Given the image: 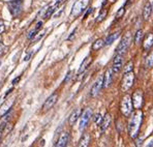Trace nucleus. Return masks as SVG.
<instances>
[{"label":"nucleus","instance_id":"1","mask_svg":"<svg viewBox=\"0 0 153 147\" xmlns=\"http://www.w3.org/2000/svg\"><path fill=\"white\" fill-rule=\"evenodd\" d=\"M142 121H143V112L141 109H137L129 116V121L127 125V133L132 140L139 137Z\"/></svg>","mask_w":153,"mask_h":147},{"label":"nucleus","instance_id":"2","mask_svg":"<svg viewBox=\"0 0 153 147\" xmlns=\"http://www.w3.org/2000/svg\"><path fill=\"white\" fill-rule=\"evenodd\" d=\"M134 104H132L131 96H129L128 93H125L122 96L120 101V111L122 113L123 116L129 117L134 112Z\"/></svg>","mask_w":153,"mask_h":147},{"label":"nucleus","instance_id":"3","mask_svg":"<svg viewBox=\"0 0 153 147\" xmlns=\"http://www.w3.org/2000/svg\"><path fill=\"white\" fill-rule=\"evenodd\" d=\"M134 82V73L132 72H128V73H124L122 77V80H121L120 84V90L124 93H126L128 90L132 87Z\"/></svg>","mask_w":153,"mask_h":147},{"label":"nucleus","instance_id":"4","mask_svg":"<svg viewBox=\"0 0 153 147\" xmlns=\"http://www.w3.org/2000/svg\"><path fill=\"white\" fill-rule=\"evenodd\" d=\"M130 43H131V34L130 32H127L124 34V37L121 38L120 43L116 48V54H120V55L124 56L127 53L128 49L130 47Z\"/></svg>","mask_w":153,"mask_h":147},{"label":"nucleus","instance_id":"5","mask_svg":"<svg viewBox=\"0 0 153 147\" xmlns=\"http://www.w3.org/2000/svg\"><path fill=\"white\" fill-rule=\"evenodd\" d=\"M92 114H93V112H92L91 108H86V109L82 112V115H81V117H80L81 118L80 119V125H79V130H80L81 132L85 131V128L88 126L89 121L92 117Z\"/></svg>","mask_w":153,"mask_h":147},{"label":"nucleus","instance_id":"6","mask_svg":"<svg viewBox=\"0 0 153 147\" xmlns=\"http://www.w3.org/2000/svg\"><path fill=\"white\" fill-rule=\"evenodd\" d=\"M89 4V0H78L73 6L71 10V16L73 17H79L80 15H82L83 12L87 8Z\"/></svg>","mask_w":153,"mask_h":147},{"label":"nucleus","instance_id":"7","mask_svg":"<svg viewBox=\"0 0 153 147\" xmlns=\"http://www.w3.org/2000/svg\"><path fill=\"white\" fill-rule=\"evenodd\" d=\"M123 61H124V56L120 55V54H116L113 58V62H112V71L115 75L119 74L121 69H123Z\"/></svg>","mask_w":153,"mask_h":147},{"label":"nucleus","instance_id":"8","mask_svg":"<svg viewBox=\"0 0 153 147\" xmlns=\"http://www.w3.org/2000/svg\"><path fill=\"white\" fill-rule=\"evenodd\" d=\"M131 99H132V104H134V109H141L142 106L144 104V94L143 91L141 89H137L134 91L131 96Z\"/></svg>","mask_w":153,"mask_h":147},{"label":"nucleus","instance_id":"9","mask_svg":"<svg viewBox=\"0 0 153 147\" xmlns=\"http://www.w3.org/2000/svg\"><path fill=\"white\" fill-rule=\"evenodd\" d=\"M23 7V0H13L8 3V10L13 17L19 16Z\"/></svg>","mask_w":153,"mask_h":147},{"label":"nucleus","instance_id":"10","mask_svg":"<svg viewBox=\"0 0 153 147\" xmlns=\"http://www.w3.org/2000/svg\"><path fill=\"white\" fill-rule=\"evenodd\" d=\"M102 88H103V77L102 76L97 79V81H96L93 85H92L91 89H90V96H91V98H96V96L100 93Z\"/></svg>","mask_w":153,"mask_h":147},{"label":"nucleus","instance_id":"11","mask_svg":"<svg viewBox=\"0 0 153 147\" xmlns=\"http://www.w3.org/2000/svg\"><path fill=\"white\" fill-rule=\"evenodd\" d=\"M58 98H59V96H58V93L51 94V96L45 101L44 105H42V111H49L50 109H52V108L55 106V104L57 103Z\"/></svg>","mask_w":153,"mask_h":147},{"label":"nucleus","instance_id":"12","mask_svg":"<svg viewBox=\"0 0 153 147\" xmlns=\"http://www.w3.org/2000/svg\"><path fill=\"white\" fill-rule=\"evenodd\" d=\"M113 75H115L112 71L111 67L105 69V74H103V88H108L109 86L112 85L113 83Z\"/></svg>","mask_w":153,"mask_h":147},{"label":"nucleus","instance_id":"13","mask_svg":"<svg viewBox=\"0 0 153 147\" xmlns=\"http://www.w3.org/2000/svg\"><path fill=\"white\" fill-rule=\"evenodd\" d=\"M13 103H15V98L6 99L1 106H0V117H3L8 113V111L12 109Z\"/></svg>","mask_w":153,"mask_h":147},{"label":"nucleus","instance_id":"14","mask_svg":"<svg viewBox=\"0 0 153 147\" xmlns=\"http://www.w3.org/2000/svg\"><path fill=\"white\" fill-rule=\"evenodd\" d=\"M61 2H62V0H55V2H54L53 5H50L49 7H47L46 10H45V13H44L42 17H44L45 19H49V18H50L51 16L55 13V10L59 7V5L61 4Z\"/></svg>","mask_w":153,"mask_h":147},{"label":"nucleus","instance_id":"15","mask_svg":"<svg viewBox=\"0 0 153 147\" xmlns=\"http://www.w3.org/2000/svg\"><path fill=\"white\" fill-rule=\"evenodd\" d=\"M153 47V33H148L146 37H144L142 40V48L144 51H148Z\"/></svg>","mask_w":153,"mask_h":147},{"label":"nucleus","instance_id":"16","mask_svg":"<svg viewBox=\"0 0 153 147\" xmlns=\"http://www.w3.org/2000/svg\"><path fill=\"white\" fill-rule=\"evenodd\" d=\"M69 142V134L67 132L61 133L56 142L55 147H66Z\"/></svg>","mask_w":153,"mask_h":147},{"label":"nucleus","instance_id":"17","mask_svg":"<svg viewBox=\"0 0 153 147\" xmlns=\"http://www.w3.org/2000/svg\"><path fill=\"white\" fill-rule=\"evenodd\" d=\"M92 61H93V59H92V56L91 55L87 56V57L85 58L84 60H83V62L81 63L80 69H79V71H78V76H80V75L84 74L85 72H86L87 69H88V67L90 66V64L92 63Z\"/></svg>","mask_w":153,"mask_h":147},{"label":"nucleus","instance_id":"18","mask_svg":"<svg viewBox=\"0 0 153 147\" xmlns=\"http://www.w3.org/2000/svg\"><path fill=\"white\" fill-rule=\"evenodd\" d=\"M82 112H83V111L81 109H75L73 112L71 113V115H69V117H68L69 125H71V126L75 125V123L78 121L79 117H81V115H82Z\"/></svg>","mask_w":153,"mask_h":147},{"label":"nucleus","instance_id":"19","mask_svg":"<svg viewBox=\"0 0 153 147\" xmlns=\"http://www.w3.org/2000/svg\"><path fill=\"white\" fill-rule=\"evenodd\" d=\"M111 122H112V117L111 115H110V113H105V116H103L102 118V124H100V131L102 132H105V131H107L108 128H110V125H111Z\"/></svg>","mask_w":153,"mask_h":147},{"label":"nucleus","instance_id":"20","mask_svg":"<svg viewBox=\"0 0 153 147\" xmlns=\"http://www.w3.org/2000/svg\"><path fill=\"white\" fill-rule=\"evenodd\" d=\"M152 13V5L150 2H147V3L144 5V8H143V13H142V17L145 21L149 20L150 16Z\"/></svg>","mask_w":153,"mask_h":147},{"label":"nucleus","instance_id":"21","mask_svg":"<svg viewBox=\"0 0 153 147\" xmlns=\"http://www.w3.org/2000/svg\"><path fill=\"white\" fill-rule=\"evenodd\" d=\"M42 24H44V23H42V21L37 22V24L34 26V28H32V29H31V30L28 32V34H27V37H28L29 40H32V38L34 37L38 32H39V30L42 29Z\"/></svg>","mask_w":153,"mask_h":147},{"label":"nucleus","instance_id":"22","mask_svg":"<svg viewBox=\"0 0 153 147\" xmlns=\"http://www.w3.org/2000/svg\"><path fill=\"white\" fill-rule=\"evenodd\" d=\"M105 46V40L103 38H97L93 42L91 46L92 51H100V49H102Z\"/></svg>","mask_w":153,"mask_h":147},{"label":"nucleus","instance_id":"23","mask_svg":"<svg viewBox=\"0 0 153 147\" xmlns=\"http://www.w3.org/2000/svg\"><path fill=\"white\" fill-rule=\"evenodd\" d=\"M89 144H90V135L83 134L81 139L79 140L78 147H89Z\"/></svg>","mask_w":153,"mask_h":147},{"label":"nucleus","instance_id":"24","mask_svg":"<svg viewBox=\"0 0 153 147\" xmlns=\"http://www.w3.org/2000/svg\"><path fill=\"white\" fill-rule=\"evenodd\" d=\"M120 34H121V30H117V31H115V32L111 33V34L107 37V40H105V46H109V45L113 44L115 40L120 37Z\"/></svg>","mask_w":153,"mask_h":147},{"label":"nucleus","instance_id":"25","mask_svg":"<svg viewBox=\"0 0 153 147\" xmlns=\"http://www.w3.org/2000/svg\"><path fill=\"white\" fill-rule=\"evenodd\" d=\"M143 38H144L143 29H139V30H137L136 33H134V44H140L142 40H143Z\"/></svg>","mask_w":153,"mask_h":147},{"label":"nucleus","instance_id":"26","mask_svg":"<svg viewBox=\"0 0 153 147\" xmlns=\"http://www.w3.org/2000/svg\"><path fill=\"white\" fill-rule=\"evenodd\" d=\"M107 16H108V10L107 8H102V10L100 12V15H98L97 18H96L95 22L96 23H100V22H102L103 20L107 18Z\"/></svg>","mask_w":153,"mask_h":147},{"label":"nucleus","instance_id":"27","mask_svg":"<svg viewBox=\"0 0 153 147\" xmlns=\"http://www.w3.org/2000/svg\"><path fill=\"white\" fill-rule=\"evenodd\" d=\"M145 64L148 69H151V67H153V51H151L147 56H146Z\"/></svg>","mask_w":153,"mask_h":147},{"label":"nucleus","instance_id":"28","mask_svg":"<svg viewBox=\"0 0 153 147\" xmlns=\"http://www.w3.org/2000/svg\"><path fill=\"white\" fill-rule=\"evenodd\" d=\"M124 13H125V5L119 8L118 12L116 13V16H115V22H117V21H119V20L122 19V17L124 16Z\"/></svg>","mask_w":153,"mask_h":147},{"label":"nucleus","instance_id":"29","mask_svg":"<svg viewBox=\"0 0 153 147\" xmlns=\"http://www.w3.org/2000/svg\"><path fill=\"white\" fill-rule=\"evenodd\" d=\"M102 118H103V116H102V114H100V113H97V114H95V115H94V117H93L94 123H95L97 126H100V124H102Z\"/></svg>","mask_w":153,"mask_h":147},{"label":"nucleus","instance_id":"30","mask_svg":"<svg viewBox=\"0 0 153 147\" xmlns=\"http://www.w3.org/2000/svg\"><path fill=\"white\" fill-rule=\"evenodd\" d=\"M132 71H134V62L130 60L124 66V73H128V72H132Z\"/></svg>","mask_w":153,"mask_h":147},{"label":"nucleus","instance_id":"31","mask_svg":"<svg viewBox=\"0 0 153 147\" xmlns=\"http://www.w3.org/2000/svg\"><path fill=\"white\" fill-rule=\"evenodd\" d=\"M115 124H116V130L117 132L119 133V134H121L122 133V121L119 120V119H116V121H115Z\"/></svg>","mask_w":153,"mask_h":147},{"label":"nucleus","instance_id":"32","mask_svg":"<svg viewBox=\"0 0 153 147\" xmlns=\"http://www.w3.org/2000/svg\"><path fill=\"white\" fill-rule=\"evenodd\" d=\"M45 33H46V30H42V32H38V34H39V35H38V37H37V35H35V37L32 38V42H36V40H39L40 38H42L45 35Z\"/></svg>","mask_w":153,"mask_h":147},{"label":"nucleus","instance_id":"33","mask_svg":"<svg viewBox=\"0 0 153 147\" xmlns=\"http://www.w3.org/2000/svg\"><path fill=\"white\" fill-rule=\"evenodd\" d=\"M5 51H6V47L0 42V55H3L5 53Z\"/></svg>","mask_w":153,"mask_h":147},{"label":"nucleus","instance_id":"34","mask_svg":"<svg viewBox=\"0 0 153 147\" xmlns=\"http://www.w3.org/2000/svg\"><path fill=\"white\" fill-rule=\"evenodd\" d=\"M134 141H136V146L137 147H141V145L143 144V140L141 139V138H137V139H134Z\"/></svg>","mask_w":153,"mask_h":147},{"label":"nucleus","instance_id":"35","mask_svg":"<svg viewBox=\"0 0 153 147\" xmlns=\"http://www.w3.org/2000/svg\"><path fill=\"white\" fill-rule=\"evenodd\" d=\"M71 77H73V72H68L66 75V77H65V79H64V82H68L69 81V79H71Z\"/></svg>","mask_w":153,"mask_h":147},{"label":"nucleus","instance_id":"36","mask_svg":"<svg viewBox=\"0 0 153 147\" xmlns=\"http://www.w3.org/2000/svg\"><path fill=\"white\" fill-rule=\"evenodd\" d=\"M76 28L74 29V31H73V32H71V34L69 35L68 37H67V40H73L74 37H75V33H76Z\"/></svg>","mask_w":153,"mask_h":147},{"label":"nucleus","instance_id":"37","mask_svg":"<svg viewBox=\"0 0 153 147\" xmlns=\"http://www.w3.org/2000/svg\"><path fill=\"white\" fill-rule=\"evenodd\" d=\"M21 80V77H18V78H16V79H13V85H16V84H18L19 83V81Z\"/></svg>","mask_w":153,"mask_h":147},{"label":"nucleus","instance_id":"38","mask_svg":"<svg viewBox=\"0 0 153 147\" xmlns=\"http://www.w3.org/2000/svg\"><path fill=\"white\" fill-rule=\"evenodd\" d=\"M4 126H5V124H1L0 125V140H1V136H2V133H3V130H4Z\"/></svg>","mask_w":153,"mask_h":147},{"label":"nucleus","instance_id":"39","mask_svg":"<svg viewBox=\"0 0 153 147\" xmlns=\"http://www.w3.org/2000/svg\"><path fill=\"white\" fill-rule=\"evenodd\" d=\"M145 147H153V139L147 144V145H145Z\"/></svg>","mask_w":153,"mask_h":147},{"label":"nucleus","instance_id":"40","mask_svg":"<svg viewBox=\"0 0 153 147\" xmlns=\"http://www.w3.org/2000/svg\"><path fill=\"white\" fill-rule=\"evenodd\" d=\"M13 88H10V90H8V91H7V92H6V93H5V96H4V98H6V96H8V94H10V92H12V91H13Z\"/></svg>","mask_w":153,"mask_h":147},{"label":"nucleus","instance_id":"41","mask_svg":"<svg viewBox=\"0 0 153 147\" xmlns=\"http://www.w3.org/2000/svg\"><path fill=\"white\" fill-rule=\"evenodd\" d=\"M91 12H92V8H89V10H88V12H87L86 13H85V18H87V17H88V15H89V13H91Z\"/></svg>","mask_w":153,"mask_h":147},{"label":"nucleus","instance_id":"42","mask_svg":"<svg viewBox=\"0 0 153 147\" xmlns=\"http://www.w3.org/2000/svg\"><path fill=\"white\" fill-rule=\"evenodd\" d=\"M3 31H4V26L3 25H1V26H0V34H1Z\"/></svg>","mask_w":153,"mask_h":147},{"label":"nucleus","instance_id":"43","mask_svg":"<svg viewBox=\"0 0 153 147\" xmlns=\"http://www.w3.org/2000/svg\"><path fill=\"white\" fill-rule=\"evenodd\" d=\"M1 25H3V21H2V20L0 19V26H1Z\"/></svg>","mask_w":153,"mask_h":147}]
</instances>
